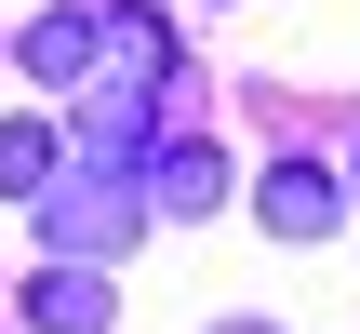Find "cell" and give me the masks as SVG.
<instances>
[{"label":"cell","instance_id":"30bf717a","mask_svg":"<svg viewBox=\"0 0 360 334\" xmlns=\"http://www.w3.org/2000/svg\"><path fill=\"white\" fill-rule=\"evenodd\" d=\"M347 187H360V161H347Z\"/></svg>","mask_w":360,"mask_h":334},{"label":"cell","instance_id":"9c48e42d","mask_svg":"<svg viewBox=\"0 0 360 334\" xmlns=\"http://www.w3.org/2000/svg\"><path fill=\"white\" fill-rule=\"evenodd\" d=\"M214 334H267V321H214Z\"/></svg>","mask_w":360,"mask_h":334},{"label":"cell","instance_id":"5b68a950","mask_svg":"<svg viewBox=\"0 0 360 334\" xmlns=\"http://www.w3.org/2000/svg\"><path fill=\"white\" fill-rule=\"evenodd\" d=\"M254 214H267L281 241H334V214H347V187H334L321 161H294V147H281V161H267V187H254Z\"/></svg>","mask_w":360,"mask_h":334},{"label":"cell","instance_id":"ba28073f","mask_svg":"<svg viewBox=\"0 0 360 334\" xmlns=\"http://www.w3.org/2000/svg\"><path fill=\"white\" fill-rule=\"evenodd\" d=\"M53 174H67V134H53V120H0V187H27V201H40Z\"/></svg>","mask_w":360,"mask_h":334},{"label":"cell","instance_id":"3957f363","mask_svg":"<svg viewBox=\"0 0 360 334\" xmlns=\"http://www.w3.org/2000/svg\"><path fill=\"white\" fill-rule=\"evenodd\" d=\"M94 67H107V0H53V13L27 27V80L67 94V80H94Z\"/></svg>","mask_w":360,"mask_h":334},{"label":"cell","instance_id":"277c9868","mask_svg":"<svg viewBox=\"0 0 360 334\" xmlns=\"http://www.w3.org/2000/svg\"><path fill=\"white\" fill-rule=\"evenodd\" d=\"M134 201H147V214H214V201H227V147H214V134H160V161L134 174Z\"/></svg>","mask_w":360,"mask_h":334},{"label":"cell","instance_id":"52a82bcc","mask_svg":"<svg viewBox=\"0 0 360 334\" xmlns=\"http://www.w3.org/2000/svg\"><path fill=\"white\" fill-rule=\"evenodd\" d=\"M107 54H120L134 80H174V27H160L147 0H107Z\"/></svg>","mask_w":360,"mask_h":334},{"label":"cell","instance_id":"7a4b0ae2","mask_svg":"<svg viewBox=\"0 0 360 334\" xmlns=\"http://www.w3.org/2000/svg\"><path fill=\"white\" fill-rule=\"evenodd\" d=\"M160 161V94L147 80H120V94H94L80 107V174H107V187H134Z\"/></svg>","mask_w":360,"mask_h":334},{"label":"cell","instance_id":"6da1fadb","mask_svg":"<svg viewBox=\"0 0 360 334\" xmlns=\"http://www.w3.org/2000/svg\"><path fill=\"white\" fill-rule=\"evenodd\" d=\"M134 187H107V174H53L40 187V241H53V268H107L120 241H134Z\"/></svg>","mask_w":360,"mask_h":334},{"label":"cell","instance_id":"8992f818","mask_svg":"<svg viewBox=\"0 0 360 334\" xmlns=\"http://www.w3.org/2000/svg\"><path fill=\"white\" fill-rule=\"evenodd\" d=\"M27 334H107V268H40L27 281Z\"/></svg>","mask_w":360,"mask_h":334}]
</instances>
